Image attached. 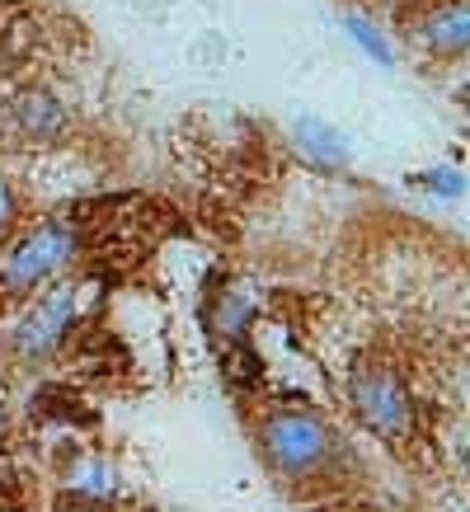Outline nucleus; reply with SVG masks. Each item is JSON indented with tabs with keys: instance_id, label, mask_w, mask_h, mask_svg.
Masks as SVG:
<instances>
[{
	"instance_id": "nucleus-9",
	"label": "nucleus",
	"mask_w": 470,
	"mask_h": 512,
	"mask_svg": "<svg viewBox=\"0 0 470 512\" xmlns=\"http://www.w3.org/2000/svg\"><path fill=\"white\" fill-rule=\"evenodd\" d=\"M348 33H353V38H358L362 43V52H367V57H372V62H381V66H391L395 57H391V47H386V38H381V33L372 29V24H367V19H348Z\"/></svg>"
},
{
	"instance_id": "nucleus-4",
	"label": "nucleus",
	"mask_w": 470,
	"mask_h": 512,
	"mask_svg": "<svg viewBox=\"0 0 470 512\" xmlns=\"http://www.w3.org/2000/svg\"><path fill=\"white\" fill-rule=\"evenodd\" d=\"M71 320H76V287H57V292L47 296L38 311H29V320L19 325L15 348L24 357H47L57 343L66 339Z\"/></svg>"
},
{
	"instance_id": "nucleus-10",
	"label": "nucleus",
	"mask_w": 470,
	"mask_h": 512,
	"mask_svg": "<svg viewBox=\"0 0 470 512\" xmlns=\"http://www.w3.org/2000/svg\"><path fill=\"white\" fill-rule=\"evenodd\" d=\"M423 184H428V188H442V193H452V198H456V193H461V179H456L452 170H438V174H428Z\"/></svg>"
},
{
	"instance_id": "nucleus-6",
	"label": "nucleus",
	"mask_w": 470,
	"mask_h": 512,
	"mask_svg": "<svg viewBox=\"0 0 470 512\" xmlns=\"http://www.w3.org/2000/svg\"><path fill=\"white\" fill-rule=\"evenodd\" d=\"M250 311H254V296L245 282H221L212 301H207V325L217 329L221 339H240L245 325H250Z\"/></svg>"
},
{
	"instance_id": "nucleus-3",
	"label": "nucleus",
	"mask_w": 470,
	"mask_h": 512,
	"mask_svg": "<svg viewBox=\"0 0 470 512\" xmlns=\"http://www.w3.org/2000/svg\"><path fill=\"white\" fill-rule=\"evenodd\" d=\"M353 404H358L362 423L381 437H405L409 423H414L409 390L400 386V376L386 372V367H367V372L353 376Z\"/></svg>"
},
{
	"instance_id": "nucleus-8",
	"label": "nucleus",
	"mask_w": 470,
	"mask_h": 512,
	"mask_svg": "<svg viewBox=\"0 0 470 512\" xmlns=\"http://www.w3.org/2000/svg\"><path fill=\"white\" fill-rule=\"evenodd\" d=\"M297 146L315 160V165H325V170H344V160H348L344 137H339L329 123H315V118H301L297 123Z\"/></svg>"
},
{
	"instance_id": "nucleus-2",
	"label": "nucleus",
	"mask_w": 470,
	"mask_h": 512,
	"mask_svg": "<svg viewBox=\"0 0 470 512\" xmlns=\"http://www.w3.org/2000/svg\"><path fill=\"white\" fill-rule=\"evenodd\" d=\"M329 451V433L325 423L311 414H273L264 428V456L282 475H306L325 461Z\"/></svg>"
},
{
	"instance_id": "nucleus-5",
	"label": "nucleus",
	"mask_w": 470,
	"mask_h": 512,
	"mask_svg": "<svg viewBox=\"0 0 470 512\" xmlns=\"http://www.w3.org/2000/svg\"><path fill=\"white\" fill-rule=\"evenodd\" d=\"M419 43L428 47V52H438V57H456V52H466V43H470L466 5H461V0L433 5V10L419 19Z\"/></svg>"
},
{
	"instance_id": "nucleus-1",
	"label": "nucleus",
	"mask_w": 470,
	"mask_h": 512,
	"mask_svg": "<svg viewBox=\"0 0 470 512\" xmlns=\"http://www.w3.org/2000/svg\"><path fill=\"white\" fill-rule=\"evenodd\" d=\"M71 259H76V231H66V226H38V231L24 235L5 254V264H0V292H10V296L33 292L38 282L66 273Z\"/></svg>"
},
{
	"instance_id": "nucleus-11",
	"label": "nucleus",
	"mask_w": 470,
	"mask_h": 512,
	"mask_svg": "<svg viewBox=\"0 0 470 512\" xmlns=\"http://www.w3.org/2000/svg\"><path fill=\"white\" fill-rule=\"evenodd\" d=\"M10 217H15V198H10V184L0 179V231L10 226Z\"/></svg>"
},
{
	"instance_id": "nucleus-7",
	"label": "nucleus",
	"mask_w": 470,
	"mask_h": 512,
	"mask_svg": "<svg viewBox=\"0 0 470 512\" xmlns=\"http://www.w3.org/2000/svg\"><path fill=\"white\" fill-rule=\"evenodd\" d=\"M15 132L19 137H33V141L57 137V132H62L57 99H47V94H24V99H15Z\"/></svg>"
}]
</instances>
